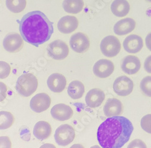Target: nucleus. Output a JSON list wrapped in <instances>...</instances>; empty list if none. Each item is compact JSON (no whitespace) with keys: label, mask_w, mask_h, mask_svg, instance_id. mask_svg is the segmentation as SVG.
Segmentation results:
<instances>
[{"label":"nucleus","mask_w":151,"mask_h":148,"mask_svg":"<svg viewBox=\"0 0 151 148\" xmlns=\"http://www.w3.org/2000/svg\"><path fill=\"white\" fill-rule=\"evenodd\" d=\"M134 89V83L127 76L118 77L113 84V90L120 96H127L130 95Z\"/></svg>","instance_id":"nucleus-9"},{"label":"nucleus","mask_w":151,"mask_h":148,"mask_svg":"<svg viewBox=\"0 0 151 148\" xmlns=\"http://www.w3.org/2000/svg\"><path fill=\"white\" fill-rule=\"evenodd\" d=\"M38 85L36 77L30 73L21 75L17 80L16 90L22 96L29 97L34 93Z\"/></svg>","instance_id":"nucleus-3"},{"label":"nucleus","mask_w":151,"mask_h":148,"mask_svg":"<svg viewBox=\"0 0 151 148\" xmlns=\"http://www.w3.org/2000/svg\"><path fill=\"white\" fill-rule=\"evenodd\" d=\"M26 0H6L7 8L12 12L18 14L22 11L26 7Z\"/></svg>","instance_id":"nucleus-24"},{"label":"nucleus","mask_w":151,"mask_h":148,"mask_svg":"<svg viewBox=\"0 0 151 148\" xmlns=\"http://www.w3.org/2000/svg\"><path fill=\"white\" fill-rule=\"evenodd\" d=\"M133 130L132 123L127 118L110 117L98 128L97 140L103 148H121L129 140Z\"/></svg>","instance_id":"nucleus-1"},{"label":"nucleus","mask_w":151,"mask_h":148,"mask_svg":"<svg viewBox=\"0 0 151 148\" xmlns=\"http://www.w3.org/2000/svg\"><path fill=\"white\" fill-rule=\"evenodd\" d=\"M15 118L11 113L6 111L0 112V130H6L13 125Z\"/></svg>","instance_id":"nucleus-25"},{"label":"nucleus","mask_w":151,"mask_h":148,"mask_svg":"<svg viewBox=\"0 0 151 148\" xmlns=\"http://www.w3.org/2000/svg\"><path fill=\"white\" fill-rule=\"evenodd\" d=\"M105 98V93L101 89L95 88L87 93L85 96V101L89 107L97 108L102 105Z\"/></svg>","instance_id":"nucleus-17"},{"label":"nucleus","mask_w":151,"mask_h":148,"mask_svg":"<svg viewBox=\"0 0 151 148\" xmlns=\"http://www.w3.org/2000/svg\"><path fill=\"white\" fill-rule=\"evenodd\" d=\"M70 148H85V147L81 144H74Z\"/></svg>","instance_id":"nucleus-35"},{"label":"nucleus","mask_w":151,"mask_h":148,"mask_svg":"<svg viewBox=\"0 0 151 148\" xmlns=\"http://www.w3.org/2000/svg\"><path fill=\"white\" fill-rule=\"evenodd\" d=\"M52 134V127L50 123L45 121L37 122L33 128V134L39 140L47 139Z\"/></svg>","instance_id":"nucleus-20"},{"label":"nucleus","mask_w":151,"mask_h":148,"mask_svg":"<svg viewBox=\"0 0 151 148\" xmlns=\"http://www.w3.org/2000/svg\"><path fill=\"white\" fill-rule=\"evenodd\" d=\"M140 87L141 90L146 96L151 97V76H147L142 79Z\"/></svg>","instance_id":"nucleus-26"},{"label":"nucleus","mask_w":151,"mask_h":148,"mask_svg":"<svg viewBox=\"0 0 151 148\" xmlns=\"http://www.w3.org/2000/svg\"><path fill=\"white\" fill-rule=\"evenodd\" d=\"M7 89L6 85L2 82H0V102L3 101L7 96Z\"/></svg>","instance_id":"nucleus-31"},{"label":"nucleus","mask_w":151,"mask_h":148,"mask_svg":"<svg viewBox=\"0 0 151 148\" xmlns=\"http://www.w3.org/2000/svg\"><path fill=\"white\" fill-rule=\"evenodd\" d=\"M146 46L150 51H151V33H149L145 39Z\"/></svg>","instance_id":"nucleus-33"},{"label":"nucleus","mask_w":151,"mask_h":148,"mask_svg":"<svg viewBox=\"0 0 151 148\" xmlns=\"http://www.w3.org/2000/svg\"><path fill=\"white\" fill-rule=\"evenodd\" d=\"M141 68L140 60L134 56L125 57L121 63V69L128 75H134L139 71Z\"/></svg>","instance_id":"nucleus-14"},{"label":"nucleus","mask_w":151,"mask_h":148,"mask_svg":"<svg viewBox=\"0 0 151 148\" xmlns=\"http://www.w3.org/2000/svg\"><path fill=\"white\" fill-rule=\"evenodd\" d=\"M40 148H56V146L53 144H50V143H45L43 145H42Z\"/></svg>","instance_id":"nucleus-34"},{"label":"nucleus","mask_w":151,"mask_h":148,"mask_svg":"<svg viewBox=\"0 0 151 148\" xmlns=\"http://www.w3.org/2000/svg\"><path fill=\"white\" fill-rule=\"evenodd\" d=\"M70 45L73 50L78 53H84L90 48V39L85 34L78 32L73 34L70 40Z\"/></svg>","instance_id":"nucleus-7"},{"label":"nucleus","mask_w":151,"mask_h":148,"mask_svg":"<svg viewBox=\"0 0 151 148\" xmlns=\"http://www.w3.org/2000/svg\"><path fill=\"white\" fill-rule=\"evenodd\" d=\"M51 104V98L46 93H41L34 96L30 102V108L36 113L47 110Z\"/></svg>","instance_id":"nucleus-11"},{"label":"nucleus","mask_w":151,"mask_h":148,"mask_svg":"<svg viewBox=\"0 0 151 148\" xmlns=\"http://www.w3.org/2000/svg\"><path fill=\"white\" fill-rule=\"evenodd\" d=\"M144 68L147 73H151V56H148L145 60Z\"/></svg>","instance_id":"nucleus-32"},{"label":"nucleus","mask_w":151,"mask_h":148,"mask_svg":"<svg viewBox=\"0 0 151 148\" xmlns=\"http://www.w3.org/2000/svg\"><path fill=\"white\" fill-rule=\"evenodd\" d=\"M3 43L5 50L11 53L19 52L24 45L22 38L17 33L7 34L5 36Z\"/></svg>","instance_id":"nucleus-8"},{"label":"nucleus","mask_w":151,"mask_h":148,"mask_svg":"<svg viewBox=\"0 0 151 148\" xmlns=\"http://www.w3.org/2000/svg\"><path fill=\"white\" fill-rule=\"evenodd\" d=\"M84 2L83 0H64L62 7L64 10L70 14H78L83 10Z\"/></svg>","instance_id":"nucleus-22"},{"label":"nucleus","mask_w":151,"mask_h":148,"mask_svg":"<svg viewBox=\"0 0 151 148\" xmlns=\"http://www.w3.org/2000/svg\"><path fill=\"white\" fill-rule=\"evenodd\" d=\"M0 148H12V142L7 136L0 137Z\"/></svg>","instance_id":"nucleus-30"},{"label":"nucleus","mask_w":151,"mask_h":148,"mask_svg":"<svg viewBox=\"0 0 151 148\" xmlns=\"http://www.w3.org/2000/svg\"><path fill=\"white\" fill-rule=\"evenodd\" d=\"M11 68L5 61H0V79L6 78L10 73Z\"/></svg>","instance_id":"nucleus-28"},{"label":"nucleus","mask_w":151,"mask_h":148,"mask_svg":"<svg viewBox=\"0 0 151 148\" xmlns=\"http://www.w3.org/2000/svg\"><path fill=\"white\" fill-rule=\"evenodd\" d=\"M75 131L74 128L68 124L59 126L55 133V139L56 143L61 146H66L74 139Z\"/></svg>","instance_id":"nucleus-6"},{"label":"nucleus","mask_w":151,"mask_h":148,"mask_svg":"<svg viewBox=\"0 0 151 148\" xmlns=\"http://www.w3.org/2000/svg\"><path fill=\"white\" fill-rule=\"evenodd\" d=\"M113 15L122 18L127 16L130 10V5L127 0H114L111 5Z\"/></svg>","instance_id":"nucleus-21"},{"label":"nucleus","mask_w":151,"mask_h":148,"mask_svg":"<svg viewBox=\"0 0 151 148\" xmlns=\"http://www.w3.org/2000/svg\"><path fill=\"white\" fill-rule=\"evenodd\" d=\"M52 117L59 121H65L70 119L73 115L72 108L64 104H59L54 105L51 110Z\"/></svg>","instance_id":"nucleus-16"},{"label":"nucleus","mask_w":151,"mask_h":148,"mask_svg":"<svg viewBox=\"0 0 151 148\" xmlns=\"http://www.w3.org/2000/svg\"><path fill=\"white\" fill-rule=\"evenodd\" d=\"M47 51L48 56L56 60L65 59L69 54L67 43L59 39L50 43L47 48Z\"/></svg>","instance_id":"nucleus-5"},{"label":"nucleus","mask_w":151,"mask_h":148,"mask_svg":"<svg viewBox=\"0 0 151 148\" xmlns=\"http://www.w3.org/2000/svg\"><path fill=\"white\" fill-rule=\"evenodd\" d=\"M47 83L50 90L55 93H60L65 89L67 80L62 74L55 73L48 77Z\"/></svg>","instance_id":"nucleus-15"},{"label":"nucleus","mask_w":151,"mask_h":148,"mask_svg":"<svg viewBox=\"0 0 151 148\" xmlns=\"http://www.w3.org/2000/svg\"><path fill=\"white\" fill-rule=\"evenodd\" d=\"M142 128L149 134H151V114L145 115L141 120Z\"/></svg>","instance_id":"nucleus-27"},{"label":"nucleus","mask_w":151,"mask_h":148,"mask_svg":"<svg viewBox=\"0 0 151 148\" xmlns=\"http://www.w3.org/2000/svg\"><path fill=\"white\" fill-rule=\"evenodd\" d=\"M124 50L131 54L140 52L143 47V41L140 36L131 34L126 38L123 43Z\"/></svg>","instance_id":"nucleus-12"},{"label":"nucleus","mask_w":151,"mask_h":148,"mask_svg":"<svg viewBox=\"0 0 151 148\" xmlns=\"http://www.w3.org/2000/svg\"><path fill=\"white\" fill-rule=\"evenodd\" d=\"M100 50L107 57H114L120 51L121 43L117 38L114 36H108L104 38L100 45Z\"/></svg>","instance_id":"nucleus-4"},{"label":"nucleus","mask_w":151,"mask_h":148,"mask_svg":"<svg viewBox=\"0 0 151 148\" xmlns=\"http://www.w3.org/2000/svg\"><path fill=\"white\" fill-rule=\"evenodd\" d=\"M136 26L135 21L130 18H124L118 21L114 26V32L119 36H124L131 33Z\"/></svg>","instance_id":"nucleus-18"},{"label":"nucleus","mask_w":151,"mask_h":148,"mask_svg":"<svg viewBox=\"0 0 151 148\" xmlns=\"http://www.w3.org/2000/svg\"><path fill=\"white\" fill-rule=\"evenodd\" d=\"M79 21L74 16H65L59 19L58 22L59 31L63 34H70L77 29Z\"/></svg>","instance_id":"nucleus-13"},{"label":"nucleus","mask_w":151,"mask_h":148,"mask_svg":"<svg viewBox=\"0 0 151 148\" xmlns=\"http://www.w3.org/2000/svg\"><path fill=\"white\" fill-rule=\"evenodd\" d=\"M122 104L116 98L108 99L104 107V114L108 117L119 116L122 114Z\"/></svg>","instance_id":"nucleus-19"},{"label":"nucleus","mask_w":151,"mask_h":148,"mask_svg":"<svg viewBox=\"0 0 151 148\" xmlns=\"http://www.w3.org/2000/svg\"><path fill=\"white\" fill-rule=\"evenodd\" d=\"M127 148H147V146L142 140L134 139L128 144Z\"/></svg>","instance_id":"nucleus-29"},{"label":"nucleus","mask_w":151,"mask_h":148,"mask_svg":"<svg viewBox=\"0 0 151 148\" xmlns=\"http://www.w3.org/2000/svg\"><path fill=\"white\" fill-rule=\"evenodd\" d=\"M146 1H147V2H149V3H151V0H146Z\"/></svg>","instance_id":"nucleus-37"},{"label":"nucleus","mask_w":151,"mask_h":148,"mask_svg":"<svg viewBox=\"0 0 151 148\" xmlns=\"http://www.w3.org/2000/svg\"><path fill=\"white\" fill-rule=\"evenodd\" d=\"M68 94L73 100H78L82 97L85 92L83 84L78 80L71 82L68 88Z\"/></svg>","instance_id":"nucleus-23"},{"label":"nucleus","mask_w":151,"mask_h":148,"mask_svg":"<svg viewBox=\"0 0 151 148\" xmlns=\"http://www.w3.org/2000/svg\"><path fill=\"white\" fill-rule=\"evenodd\" d=\"M53 24L42 11H30L20 21L21 36L26 42L37 47L50 40L54 31Z\"/></svg>","instance_id":"nucleus-2"},{"label":"nucleus","mask_w":151,"mask_h":148,"mask_svg":"<svg viewBox=\"0 0 151 148\" xmlns=\"http://www.w3.org/2000/svg\"><path fill=\"white\" fill-rule=\"evenodd\" d=\"M90 148H101V147H99V146H97V145H94V146H93L91 147Z\"/></svg>","instance_id":"nucleus-36"},{"label":"nucleus","mask_w":151,"mask_h":148,"mask_svg":"<svg viewBox=\"0 0 151 148\" xmlns=\"http://www.w3.org/2000/svg\"><path fill=\"white\" fill-rule=\"evenodd\" d=\"M94 75L100 78L109 77L114 70V65L111 61L107 59H100L94 64L93 68Z\"/></svg>","instance_id":"nucleus-10"}]
</instances>
